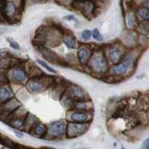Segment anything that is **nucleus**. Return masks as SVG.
I'll use <instances>...</instances> for the list:
<instances>
[{"label": "nucleus", "mask_w": 149, "mask_h": 149, "mask_svg": "<svg viewBox=\"0 0 149 149\" xmlns=\"http://www.w3.org/2000/svg\"><path fill=\"white\" fill-rule=\"evenodd\" d=\"M71 6L87 19H90L95 11V4L93 0H74Z\"/></svg>", "instance_id": "1"}, {"label": "nucleus", "mask_w": 149, "mask_h": 149, "mask_svg": "<svg viewBox=\"0 0 149 149\" xmlns=\"http://www.w3.org/2000/svg\"><path fill=\"white\" fill-rule=\"evenodd\" d=\"M134 61H135V55L130 53L127 54L118 64H116L113 68L112 72H113V74H118V75L125 74L134 65Z\"/></svg>", "instance_id": "2"}, {"label": "nucleus", "mask_w": 149, "mask_h": 149, "mask_svg": "<svg viewBox=\"0 0 149 149\" xmlns=\"http://www.w3.org/2000/svg\"><path fill=\"white\" fill-rule=\"evenodd\" d=\"M89 128V124L84 122H74L70 124L66 130V136L67 137H76L78 136L84 134Z\"/></svg>", "instance_id": "3"}, {"label": "nucleus", "mask_w": 149, "mask_h": 149, "mask_svg": "<svg viewBox=\"0 0 149 149\" xmlns=\"http://www.w3.org/2000/svg\"><path fill=\"white\" fill-rule=\"evenodd\" d=\"M66 125L63 121H56L49 125L48 133L52 137H62L66 134Z\"/></svg>", "instance_id": "4"}, {"label": "nucleus", "mask_w": 149, "mask_h": 149, "mask_svg": "<svg viewBox=\"0 0 149 149\" xmlns=\"http://www.w3.org/2000/svg\"><path fill=\"white\" fill-rule=\"evenodd\" d=\"M90 66L93 72L97 73L105 72L108 69L107 61L102 55L94 56L90 61Z\"/></svg>", "instance_id": "5"}, {"label": "nucleus", "mask_w": 149, "mask_h": 149, "mask_svg": "<svg viewBox=\"0 0 149 149\" xmlns=\"http://www.w3.org/2000/svg\"><path fill=\"white\" fill-rule=\"evenodd\" d=\"M27 87L31 93H37L45 90L46 84L44 81H42V79H40V77H39V78H31L28 82Z\"/></svg>", "instance_id": "6"}, {"label": "nucleus", "mask_w": 149, "mask_h": 149, "mask_svg": "<svg viewBox=\"0 0 149 149\" xmlns=\"http://www.w3.org/2000/svg\"><path fill=\"white\" fill-rule=\"evenodd\" d=\"M19 106H21V104L15 98H10L9 100L2 103V111L13 112L19 108Z\"/></svg>", "instance_id": "7"}, {"label": "nucleus", "mask_w": 149, "mask_h": 149, "mask_svg": "<svg viewBox=\"0 0 149 149\" xmlns=\"http://www.w3.org/2000/svg\"><path fill=\"white\" fill-rule=\"evenodd\" d=\"M108 54L110 61L114 64H118L122 61V52L121 49L118 47L111 48L109 51Z\"/></svg>", "instance_id": "8"}, {"label": "nucleus", "mask_w": 149, "mask_h": 149, "mask_svg": "<svg viewBox=\"0 0 149 149\" xmlns=\"http://www.w3.org/2000/svg\"><path fill=\"white\" fill-rule=\"evenodd\" d=\"M39 50L42 53L43 57L45 58H46L47 60H49V61H51L52 63H56V62H58L59 61L58 56L49 49H47V48L44 47V46H42L40 45L39 46Z\"/></svg>", "instance_id": "9"}, {"label": "nucleus", "mask_w": 149, "mask_h": 149, "mask_svg": "<svg viewBox=\"0 0 149 149\" xmlns=\"http://www.w3.org/2000/svg\"><path fill=\"white\" fill-rule=\"evenodd\" d=\"M68 90H69V95L68 96H70L74 100L81 102L82 99H84L85 96H86L84 91H83L82 89L77 87V86H72L71 90H70V89H68Z\"/></svg>", "instance_id": "10"}, {"label": "nucleus", "mask_w": 149, "mask_h": 149, "mask_svg": "<svg viewBox=\"0 0 149 149\" xmlns=\"http://www.w3.org/2000/svg\"><path fill=\"white\" fill-rule=\"evenodd\" d=\"M70 119L74 122H87L90 120V116L88 113H84V112H76L71 115Z\"/></svg>", "instance_id": "11"}, {"label": "nucleus", "mask_w": 149, "mask_h": 149, "mask_svg": "<svg viewBox=\"0 0 149 149\" xmlns=\"http://www.w3.org/2000/svg\"><path fill=\"white\" fill-rule=\"evenodd\" d=\"M90 52L86 48H81L78 51V58L81 65H85L89 61Z\"/></svg>", "instance_id": "12"}, {"label": "nucleus", "mask_w": 149, "mask_h": 149, "mask_svg": "<svg viewBox=\"0 0 149 149\" xmlns=\"http://www.w3.org/2000/svg\"><path fill=\"white\" fill-rule=\"evenodd\" d=\"M30 131L31 134L33 135L39 137H43L46 134V128L42 124H37L31 128Z\"/></svg>", "instance_id": "13"}, {"label": "nucleus", "mask_w": 149, "mask_h": 149, "mask_svg": "<svg viewBox=\"0 0 149 149\" xmlns=\"http://www.w3.org/2000/svg\"><path fill=\"white\" fill-rule=\"evenodd\" d=\"M13 78L17 82H22L26 79V74L20 68H16L13 70Z\"/></svg>", "instance_id": "14"}, {"label": "nucleus", "mask_w": 149, "mask_h": 149, "mask_svg": "<svg viewBox=\"0 0 149 149\" xmlns=\"http://www.w3.org/2000/svg\"><path fill=\"white\" fill-rule=\"evenodd\" d=\"M136 14L142 19L149 22V9H148L146 7H139L137 9Z\"/></svg>", "instance_id": "15"}, {"label": "nucleus", "mask_w": 149, "mask_h": 149, "mask_svg": "<svg viewBox=\"0 0 149 149\" xmlns=\"http://www.w3.org/2000/svg\"><path fill=\"white\" fill-rule=\"evenodd\" d=\"M11 93H10V91L8 89L5 88V87H2V89H1V93H0L2 103H4L6 101L9 100L11 98Z\"/></svg>", "instance_id": "16"}, {"label": "nucleus", "mask_w": 149, "mask_h": 149, "mask_svg": "<svg viewBox=\"0 0 149 149\" xmlns=\"http://www.w3.org/2000/svg\"><path fill=\"white\" fill-rule=\"evenodd\" d=\"M10 126L15 127L17 129H22L25 127V120H22L19 118L12 119L10 123Z\"/></svg>", "instance_id": "17"}, {"label": "nucleus", "mask_w": 149, "mask_h": 149, "mask_svg": "<svg viewBox=\"0 0 149 149\" xmlns=\"http://www.w3.org/2000/svg\"><path fill=\"white\" fill-rule=\"evenodd\" d=\"M63 42H64L65 45L67 46L69 49H74L76 47V43H75V40L74 38L70 37H66L63 39Z\"/></svg>", "instance_id": "18"}, {"label": "nucleus", "mask_w": 149, "mask_h": 149, "mask_svg": "<svg viewBox=\"0 0 149 149\" xmlns=\"http://www.w3.org/2000/svg\"><path fill=\"white\" fill-rule=\"evenodd\" d=\"M1 140H2V145H5L6 147L10 148H17L19 147L18 145H17L16 143L13 142L12 141H10V139H8V138H1Z\"/></svg>", "instance_id": "19"}, {"label": "nucleus", "mask_w": 149, "mask_h": 149, "mask_svg": "<svg viewBox=\"0 0 149 149\" xmlns=\"http://www.w3.org/2000/svg\"><path fill=\"white\" fill-rule=\"evenodd\" d=\"M37 63H39L40 65H41L42 67H44L45 69H46V70H48L49 72H52V73H56L55 70H54L53 68H52V67H50L49 66H48L47 63H46V62H44L43 61H41V60H40V59H37Z\"/></svg>", "instance_id": "20"}, {"label": "nucleus", "mask_w": 149, "mask_h": 149, "mask_svg": "<svg viewBox=\"0 0 149 149\" xmlns=\"http://www.w3.org/2000/svg\"><path fill=\"white\" fill-rule=\"evenodd\" d=\"M93 38L97 41H102L103 40V37L102 36V34H100V32L98 31V30L97 29H95L93 31Z\"/></svg>", "instance_id": "21"}, {"label": "nucleus", "mask_w": 149, "mask_h": 149, "mask_svg": "<svg viewBox=\"0 0 149 149\" xmlns=\"http://www.w3.org/2000/svg\"><path fill=\"white\" fill-rule=\"evenodd\" d=\"M92 34H93V33L90 30H85L81 32V38L84 40H88L91 37Z\"/></svg>", "instance_id": "22"}, {"label": "nucleus", "mask_w": 149, "mask_h": 149, "mask_svg": "<svg viewBox=\"0 0 149 149\" xmlns=\"http://www.w3.org/2000/svg\"><path fill=\"white\" fill-rule=\"evenodd\" d=\"M138 29H139V31L141 33H142V34H146V33H148L149 31V28L146 26V24H142V25H140L138 27Z\"/></svg>", "instance_id": "23"}, {"label": "nucleus", "mask_w": 149, "mask_h": 149, "mask_svg": "<svg viewBox=\"0 0 149 149\" xmlns=\"http://www.w3.org/2000/svg\"><path fill=\"white\" fill-rule=\"evenodd\" d=\"M7 40L8 41V42H9V44H10V47L13 48V49H17V50L19 49V46L18 44H17V43L15 42V41L13 40H11V39H10V38H7Z\"/></svg>", "instance_id": "24"}, {"label": "nucleus", "mask_w": 149, "mask_h": 149, "mask_svg": "<svg viewBox=\"0 0 149 149\" xmlns=\"http://www.w3.org/2000/svg\"><path fill=\"white\" fill-rule=\"evenodd\" d=\"M127 22H128L129 26H134V17L133 14H130L127 16Z\"/></svg>", "instance_id": "25"}, {"label": "nucleus", "mask_w": 149, "mask_h": 149, "mask_svg": "<svg viewBox=\"0 0 149 149\" xmlns=\"http://www.w3.org/2000/svg\"><path fill=\"white\" fill-rule=\"evenodd\" d=\"M63 19L64 20H73V21H75V22H78L75 17H74L73 15H69V16H66V17H63Z\"/></svg>", "instance_id": "26"}, {"label": "nucleus", "mask_w": 149, "mask_h": 149, "mask_svg": "<svg viewBox=\"0 0 149 149\" xmlns=\"http://www.w3.org/2000/svg\"><path fill=\"white\" fill-rule=\"evenodd\" d=\"M142 148H149V138H148L147 139L144 141Z\"/></svg>", "instance_id": "27"}, {"label": "nucleus", "mask_w": 149, "mask_h": 149, "mask_svg": "<svg viewBox=\"0 0 149 149\" xmlns=\"http://www.w3.org/2000/svg\"><path fill=\"white\" fill-rule=\"evenodd\" d=\"M14 133H15L16 136H18V137L22 138V136H23V134H22V132H20V131H17V130H14Z\"/></svg>", "instance_id": "28"}, {"label": "nucleus", "mask_w": 149, "mask_h": 149, "mask_svg": "<svg viewBox=\"0 0 149 149\" xmlns=\"http://www.w3.org/2000/svg\"><path fill=\"white\" fill-rule=\"evenodd\" d=\"M144 5L148 9H149V0H144Z\"/></svg>", "instance_id": "29"}, {"label": "nucleus", "mask_w": 149, "mask_h": 149, "mask_svg": "<svg viewBox=\"0 0 149 149\" xmlns=\"http://www.w3.org/2000/svg\"><path fill=\"white\" fill-rule=\"evenodd\" d=\"M25 3H26V0H20V5L22 9H24L25 8Z\"/></svg>", "instance_id": "30"}, {"label": "nucleus", "mask_w": 149, "mask_h": 149, "mask_svg": "<svg viewBox=\"0 0 149 149\" xmlns=\"http://www.w3.org/2000/svg\"><path fill=\"white\" fill-rule=\"evenodd\" d=\"M31 1L33 2H40V1H41V0H31Z\"/></svg>", "instance_id": "31"}, {"label": "nucleus", "mask_w": 149, "mask_h": 149, "mask_svg": "<svg viewBox=\"0 0 149 149\" xmlns=\"http://www.w3.org/2000/svg\"><path fill=\"white\" fill-rule=\"evenodd\" d=\"M60 2H66L68 1V0H59Z\"/></svg>", "instance_id": "32"}]
</instances>
